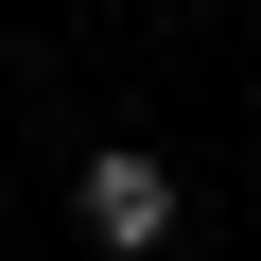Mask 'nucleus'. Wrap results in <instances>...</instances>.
<instances>
[{
	"instance_id": "nucleus-1",
	"label": "nucleus",
	"mask_w": 261,
	"mask_h": 261,
	"mask_svg": "<svg viewBox=\"0 0 261 261\" xmlns=\"http://www.w3.org/2000/svg\"><path fill=\"white\" fill-rule=\"evenodd\" d=\"M70 209H87V244H122V261H157V244H174V157H140V140H105V157L70 174Z\"/></svg>"
}]
</instances>
